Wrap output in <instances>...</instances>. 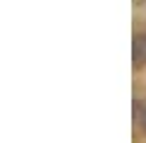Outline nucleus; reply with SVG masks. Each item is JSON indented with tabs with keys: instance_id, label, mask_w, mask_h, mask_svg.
<instances>
[{
	"instance_id": "2",
	"label": "nucleus",
	"mask_w": 146,
	"mask_h": 143,
	"mask_svg": "<svg viewBox=\"0 0 146 143\" xmlns=\"http://www.w3.org/2000/svg\"><path fill=\"white\" fill-rule=\"evenodd\" d=\"M141 124H144V129H146V104H144V114H141Z\"/></svg>"
},
{
	"instance_id": "1",
	"label": "nucleus",
	"mask_w": 146,
	"mask_h": 143,
	"mask_svg": "<svg viewBox=\"0 0 146 143\" xmlns=\"http://www.w3.org/2000/svg\"><path fill=\"white\" fill-rule=\"evenodd\" d=\"M134 61L136 63H146V34L136 36V41H134Z\"/></svg>"
}]
</instances>
